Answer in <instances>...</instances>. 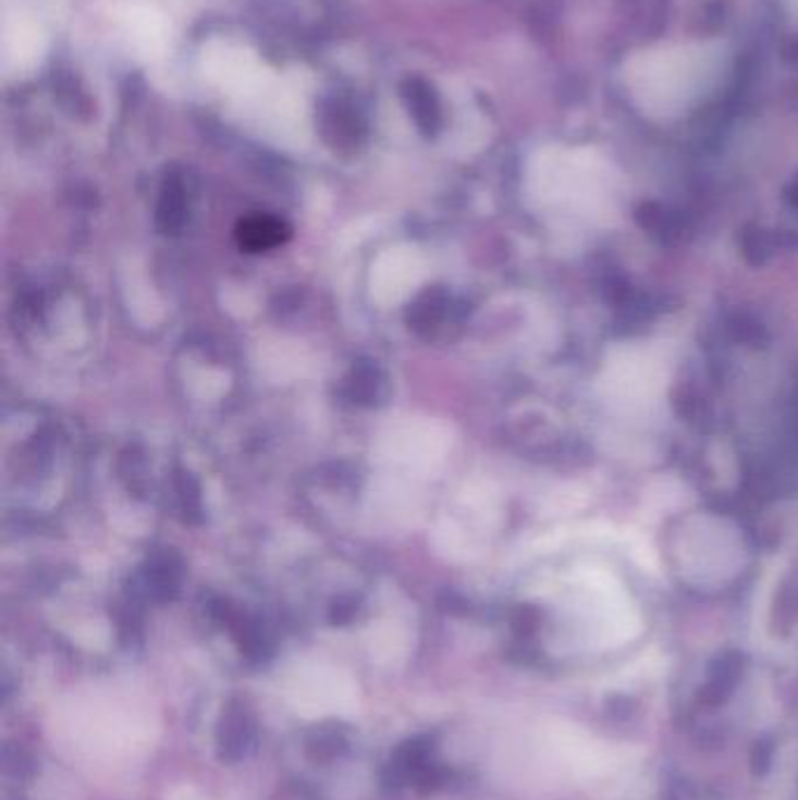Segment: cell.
<instances>
[{"mask_svg":"<svg viewBox=\"0 0 798 800\" xmlns=\"http://www.w3.org/2000/svg\"><path fill=\"white\" fill-rule=\"evenodd\" d=\"M251 737H254V728H251V721H248V714L244 712V707H230L223 716V726H221L223 759L228 761L242 759L246 747L251 744Z\"/></svg>","mask_w":798,"mask_h":800,"instance_id":"7a4b0ae2","label":"cell"},{"mask_svg":"<svg viewBox=\"0 0 798 800\" xmlns=\"http://www.w3.org/2000/svg\"><path fill=\"white\" fill-rule=\"evenodd\" d=\"M286 225L272 216H251L242 221L237 230V239L248 250L274 248L286 239Z\"/></svg>","mask_w":798,"mask_h":800,"instance_id":"6da1fadb","label":"cell"}]
</instances>
